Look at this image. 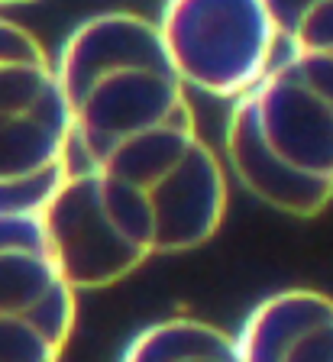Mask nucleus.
I'll use <instances>...</instances> for the list:
<instances>
[{"mask_svg":"<svg viewBox=\"0 0 333 362\" xmlns=\"http://www.w3.org/2000/svg\"><path fill=\"white\" fill-rule=\"evenodd\" d=\"M288 52H333V0H262Z\"/></svg>","mask_w":333,"mask_h":362,"instance_id":"obj_10","label":"nucleus"},{"mask_svg":"<svg viewBox=\"0 0 333 362\" xmlns=\"http://www.w3.org/2000/svg\"><path fill=\"white\" fill-rule=\"evenodd\" d=\"M246 362H333V298L310 288L275 291L236 333Z\"/></svg>","mask_w":333,"mask_h":362,"instance_id":"obj_8","label":"nucleus"},{"mask_svg":"<svg viewBox=\"0 0 333 362\" xmlns=\"http://www.w3.org/2000/svg\"><path fill=\"white\" fill-rule=\"evenodd\" d=\"M120 362H246L240 339L207 320L168 317L129 339Z\"/></svg>","mask_w":333,"mask_h":362,"instance_id":"obj_9","label":"nucleus"},{"mask_svg":"<svg viewBox=\"0 0 333 362\" xmlns=\"http://www.w3.org/2000/svg\"><path fill=\"white\" fill-rule=\"evenodd\" d=\"M159 36L188 90L236 104L279 62L262 0H162Z\"/></svg>","mask_w":333,"mask_h":362,"instance_id":"obj_5","label":"nucleus"},{"mask_svg":"<svg viewBox=\"0 0 333 362\" xmlns=\"http://www.w3.org/2000/svg\"><path fill=\"white\" fill-rule=\"evenodd\" d=\"M39 217L55 249V259L75 291L117 285L146 262L136 249L117 236L110 220L104 217L94 194V178L81 165H75V172L39 211Z\"/></svg>","mask_w":333,"mask_h":362,"instance_id":"obj_7","label":"nucleus"},{"mask_svg":"<svg viewBox=\"0 0 333 362\" xmlns=\"http://www.w3.org/2000/svg\"><path fill=\"white\" fill-rule=\"evenodd\" d=\"M88 172L104 217L146 262L211 243L227 217V168L211 146L182 165L146 178Z\"/></svg>","mask_w":333,"mask_h":362,"instance_id":"obj_4","label":"nucleus"},{"mask_svg":"<svg viewBox=\"0 0 333 362\" xmlns=\"http://www.w3.org/2000/svg\"><path fill=\"white\" fill-rule=\"evenodd\" d=\"M75 288L39 214H0V362H62Z\"/></svg>","mask_w":333,"mask_h":362,"instance_id":"obj_6","label":"nucleus"},{"mask_svg":"<svg viewBox=\"0 0 333 362\" xmlns=\"http://www.w3.org/2000/svg\"><path fill=\"white\" fill-rule=\"evenodd\" d=\"M20 4H36V0H0V7H20Z\"/></svg>","mask_w":333,"mask_h":362,"instance_id":"obj_11","label":"nucleus"},{"mask_svg":"<svg viewBox=\"0 0 333 362\" xmlns=\"http://www.w3.org/2000/svg\"><path fill=\"white\" fill-rule=\"evenodd\" d=\"M230 172L256 201L317 217L333 201V52H288L230 107Z\"/></svg>","mask_w":333,"mask_h":362,"instance_id":"obj_2","label":"nucleus"},{"mask_svg":"<svg viewBox=\"0 0 333 362\" xmlns=\"http://www.w3.org/2000/svg\"><path fill=\"white\" fill-rule=\"evenodd\" d=\"M71 172L59 65L30 30L0 16V214H39Z\"/></svg>","mask_w":333,"mask_h":362,"instance_id":"obj_3","label":"nucleus"},{"mask_svg":"<svg viewBox=\"0 0 333 362\" xmlns=\"http://www.w3.org/2000/svg\"><path fill=\"white\" fill-rule=\"evenodd\" d=\"M75 158L104 175L146 178L204 149L188 84L175 71L159 26L139 13L88 16L59 49Z\"/></svg>","mask_w":333,"mask_h":362,"instance_id":"obj_1","label":"nucleus"}]
</instances>
